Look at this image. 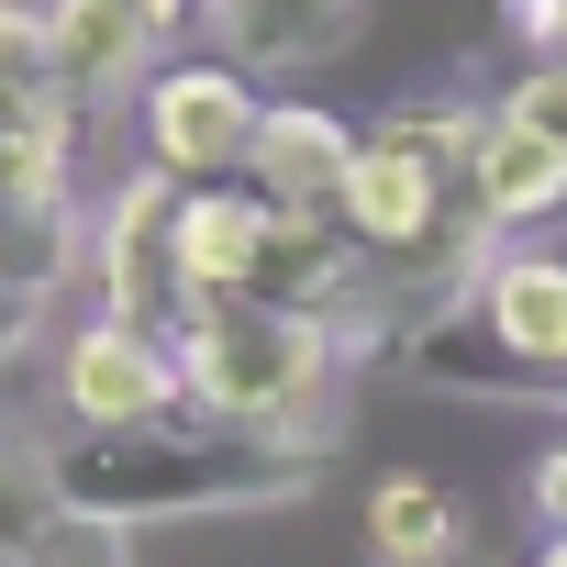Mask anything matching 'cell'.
<instances>
[{"instance_id":"1","label":"cell","mask_w":567,"mask_h":567,"mask_svg":"<svg viewBox=\"0 0 567 567\" xmlns=\"http://www.w3.org/2000/svg\"><path fill=\"white\" fill-rule=\"evenodd\" d=\"M312 456L301 434H245V423H212V412H167V423H123V434H68L45 445L56 467V512L79 523H200V512H267V501H301L312 489Z\"/></svg>"},{"instance_id":"2","label":"cell","mask_w":567,"mask_h":567,"mask_svg":"<svg viewBox=\"0 0 567 567\" xmlns=\"http://www.w3.org/2000/svg\"><path fill=\"white\" fill-rule=\"evenodd\" d=\"M390 357L434 390H512V401H567V256L545 245H489L456 290L390 334Z\"/></svg>"},{"instance_id":"3","label":"cell","mask_w":567,"mask_h":567,"mask_svg":"<svg viewBox=\"0 0 567 567\" xmlns=\"http://www.w3.org/2000/svg\"><path fill=\"white\" fill-rule=\"evenodd\" d=\"M178 346V390L189 412L212 423H245V434H301L323 445V401L346 379V334L290 312V301H256V290H223V301H178L167 323Z\"/></svg>"},{"instance_id":"4","label":"cell","mask_w":567,"mask_h":567,"mask_svg":"<svg viewBox=\"0 0 567 567\" xmlns=\"http://www.w3.org/2000/svg\"><path fill=\"white\" fill-rule=\"evenodd\" d=\"M256 79L234 56H178L145 79L134 123H145V167L178 178V189H212V178H245V145H256Z\"/></svg>"},{"instance_id":"5","label":"cell","mask_w":567,"mask_h":567,"mask_svg":"<svg viewBox=\"0 0 567 567\" xmlns=\"http://www.w3.org/2000/svg\"><path fill=\"white\" fill-rule=\"evenodd\" d=\"M189 390H178V346L156 323H123V312H90L56 357V412L68 434H123V423H167Z\"/></svg>"},{"instance_id":"6","label":"cell","mask_w":567,"mask_h":567,"mask_svg":"<svg viewBox=\"0 0 567 567\" xmlns=\"http://www.w3.org/2000/svg\"><path fill=\"white\" fill-rule=\"evenodd\" d=\"M90 278H101V312H123V323H178V178H156V167H134L112 200H101V223H90Z\"/></svg>"},{"instance_id":"7","label":"cell","mask_w":567,"mask_h":567,"mask_svg":"<svg viewBox=\"0 0 567 567\" xmlns=\"http://www.w3.org/2000/svg\"><path fill=\"white\" fill-rule=\"evenodd\" d=\"M200 23H212V45L245 79H301V68L357 45L368 0H200Z\"/></svg>"},{"instance_id":"8","label":"cell","mask_w":567,"mask_h":567,"mask_svg":"<svg viewBox=\"0 0 567 567\" xmlns=\"http://www.w3.org/2000/svg\"><path fill=\"white\" fill-rule=\"evenodd\" d=\"M467 212L489 223V234H534V223H556L567 212V145L545 134V123H523V112H478V156H467Z\"/></svg>"},{"instance_id":"9","label":"cell","mask_w":567,"mask_h":567,"mask_svg":"<svg viewBox=\"0 0 567 567\" xmlns=\"http://www.w3.org/2000/svg\"><path fill=\"white\" fill-rule=\"evenodd\" d=\"M267 223H278V200H256L245 178L178 189V301L256 290V267H267Z\"/></svg>"},{"instance_id":"10","label":"cell","mask_w":567,"mask_h":567,"mask_svg":"<svg viewBox=\"0 0 567 567\" xmlns=\"http://www.w3.org/2000/svg\"><path fill=\"white\" fill-rule=\"evenodd\" d=\"M346 156H357V123H334L312 101H267L256 112V145H245V189L278 200V212H334Z\"/></svg>"},{"instance_id":"11","label":"cell","mask_w":567,"mask_h":567,"mask_svg":"<svg viewBox=\"0 0 567 567\" xmlns=\"http://www.w3.org/2000/svg\"><path fill=\"white\" fill-rule=\"evenodd\" d=\"M156 45L167 34L145 23V0H45V56H56V90L79 112L112 101V90H134Z\"/></svg>"},{"instance_id":"12","label":"cell","mask_w":567,"mask_h":567,"mask_svg":"<svg viewBox=\"0 0 567 567\" xmlns=\"http://www.w3.org/2000/svg\"><path fill=\"white\" fill-rule=\"evenodd\" d=\"M68 267H90V223L68 189H0V290L56 301Z\"/></svg>"},{"instance_id":"13","label":"cell","mask_w":567,"mask_h":567,"mask_svg":"<svg viewBox=\"0 0 567 567\" xmlns=\"http://www.w3.org/2000/svg\"><path fill=\"white\" fill-rule=\"evenodd\" d=\"M368 556H379V567H445V556H467L456 501H445L434 478H379V489H368Z\"/></svg>"},{"instance_id":"14","label":"cell","mask_w":567,"mask_h":567,"mask_svg":"<svg viewBox=\"0 0 567 567\" xmlns=\"http://www.w3.org/2000/svg\"><path fill=\"white\" fill-rule=\"evenodd\" d=\"M23 567H134V556H123V534H112V523H79V512H56V523L34 534V556H23Z\"/></svg>"},{"instance_id":"15","label":"cell","mask_w":567,"mask_h":567,"mask_svg":"<svg viewBox=\"0 0 567 567\" xmlns=\"http://www.w3.org/2000/svg\"><path fill=\"white\" fill-rule=\"evenodd\" d=\"M501 112H523V123H545L556 145H567V56H534L523 79H512V101Z\"/></svg>"},{"instance_id":"16","label":"cell","mask_w":567,"mask_h":567,"mask_svg":"<svg viewBox=\"0 0 567 567\" xmlns=\"http://www.w3.org/2000/svg\"><path fill=\"white\" fill-rule=\"evenodd\" d=\"M501 34L523 56H567V0H501Z\"/></svg>"},{"instance_id":"17","label":"cell","mask_w":567,"mask_h":567,"mask_svg":"<svg viewBox=\"0 0 567 567\" xmlns=\"http://www.w3.org/2000/svg\"><path fill=\"white\" fill-rule=\"evenodd\" d=\"M534 523H545V534H567V445L534 467Z\"/></svg>"},{"instance_id":"18","label":"cell","mask_w":567,"mask_h":567,"mask_svg":"<svg viewBox=\"0 0 567 567\" xmlns=\"http://www.w3.org/2000/svg\"><path fill=\"white\" fill-rule=\"evenodd\" d=\"M34 312H45V301H23V290H0V368H12V357L34 346Z\"/></svg>"},{"instance_id":"19","label":"cell","mask_w":567,"mask_h":567,"mask_svg":"<svg viewBox=\"0 0 567 567\" xmlns=\"http://www.w3.org/2000/svg\"><path fill=\"white\" fill-rule=\"evenodd\" d=\"M534 567H567V534H545V556H534Z\"/></svg>"},{"instance_id":"20","label":"cell","mask_w":567,"mask_h":567,"mask_svg":"<svg viewBox=\"0 0 567 567\" xmlns=\"http://www.w3.org/2000/svg\"><path fill=\"white\" fill-rule=\"evenodd\" d=\"M0 567H23V556H0Z\"/></svg>"},{"instance_id":"21","label":"cell","mask_w":567,"mask_h":567,"mask_svg":"<svg viewBox=\"0 0 567 567\" xmlns=\"http://www.w3.org/2000/svg\"><path fill=\"white\" fill-rule=\"evenodd\" d=\"M445 567H467V556H445Z\"/></svg>"}]
</instances>
